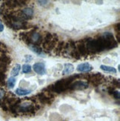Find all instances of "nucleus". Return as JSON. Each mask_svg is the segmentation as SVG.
I'll return each instance as SVG.
<instances>
[{
	"label": "nucleus",
	"instance_id": "obj_1",
	"mask_svg": "<svg viewBox=\"0 0 120 121\" xmlns=\"http://www.w3.org/2000/svg\"><path fill=\"white\" fill-rule=\"evenodd\" d=\"M33 71L39 75L46 74V68L44 62H36L33 66Z\"/></svg>",
	"mask_w": 120,
	"mask_h": 121
},
{
	"label": "nucleus",
	"instance_id": "obj_2",
	"mask_svg": "<svg viewBox=\"0 0 120 121\" xmlns=\"http://www.w3.org/2000/svg\"><path fill=\"white\" fill-rule=\"evenodd\" d=\"M76 70L79 72H82V73H86L89 72L93 70L92 65L88 62H84L81 63V64L78 65L76 67Z\"/></svg>",
	"mask_w": 120,
	"mask_h": 121
},
{
	"label": "nucleus",
	"instance_id": "obj_3",
	"mask_svg": "<svg viewBox=\"0 0 120 121\" xmlns=\"http://www.w3.org/2000/svg\"><path fill=\"white\" fill-rule=\"evenodd\" d=\"M74 70V66L70 63H65L64 64V69L62 71V74L67 75L71 73Z\"/></svg>",
	"mask_w": 120,
	"mask_h": 121
},
{
	"label": "nucleus",
	"instance_id": "obj_4",
	"mask_svg": "<svg viewBox=\"0 0 120 121\" xmlns=\"http://www.w3.org/2000/svg\"><path fill=\"white\" fill-rule=\"evenodd\" d=\"M100 68L102 70L105 71L106 72L108 73H116L117 71L114 67H111V66H108V65H102L100 66Z\"/></svg>",
	"mask_w": 120,
	"mask_h": 121
},
{
	"label": "nucleus",
	"instance_id": "obj_5",
	"mask_svg": "<svg viewBox=\"0 0 120 121\" xmlns=\"http://www.w3.org/2000/svg\"><path fill=\"white\" fill-rule=\"evenodd\" d=\"M29 48H30L31 51H32L33 52H34V53H35L36 54H37V55H39V56H40L44 57L45 54H44L43 52L40 50V48H38L37 46H35V45H32L29 46Z\"/></svg>",
	"mask_w": 120,
	"mask_h": 121
},
{
	"label": "nucleus",
	"instance_id": "obj_6",
	"mask_svg": "<svg viewBox=\"0 0 120 121\" xmlns=\"http://www.w3.org/2000/svg\"><path fill=\"white\" fill-rule=\"evenodd\" d=\"M15 92L19 96H25V95H28V94H30L31 91L27 90V89H23V88H17Z\"/></svg>",
	"mask_w": 120,
	"mask_h": 121
},
{
	"label": "nucleus",
	"instance_id": "obj_7",
	"mask_svg": "<svg viewBox=\"0 0 120 121\" xmlns=\"http://www.w3.org/2000/svg\"><path fill=\"white\" fill-rule=\"evenodd\" d=\"M20 69H21V65L19 64H17L15 65L14 67L13 68V69L11 71V73H10V74H11V76L13 77L17 76L19 74V73L20 71Z\"/></svg>",
	"mask_w": 120,
	"mask_h": 121
},
{
	"label": "nucleus",
	"instance_id": "obj_8",
	"mask_svg": "<svg viewBox=\"0 0 120 121\" xmlns=\"http://www.w3.org/2000/svg\"><path fill=\"white\" fill-rule=\"evenodd\" d=\"M16 81H17V80H16L15 77H10L8 79V82H7L8 88H13L14 86H15V84H16Z\"/></svg>",
	"mask_w": 120,
	"mask_h": 121
},
{
	"label": "nucleus",
	"instance_id": "obj_9",
	"mask_svg": "<svg viewBox=\"0 0 120 121\" xmlns=\"http://www.w3.org/2000/svg\"><path fill=\"white\" fill-rule=\"evenodd\" d=\"M31 69H32V67H31L29 64H25L22 65V72L25 73H30L31 71Z\"/></svg>",
	"mask_w": 120,
	"mask_h": 121
},
{
	"label": "nucleus",
	"instance_id": "obj_10",
	"mask_svg": "<svg viewBox=\"0 0 120 121\" xmlns=\"http://www.w3.org/2000/svg\"><path fill=\"white\" fill-rule=\"evenodd\" d=\"M23 13L25 15H26L27 17H30V16H32L33 13V10L30 8H25L23 10Z\"/></svg>",
	"mask_w": 120,
	"mask_h": 121
},
{
	"label": "nucleus",
	"instance_id": "obj_11",
	"mask_svg": "<svg viewBox=\"0 0 120 121\" xmlns=\"http://www.w3.org/2000/svg\"><path fill=\"white\" fill-rule=\"evenodd\" d=\"M39 34H33V41H36L38 39H39Z\"/></svg>",
	"mask_w": 120,
	"mask_h": 121
},
{
	"label": "nucleus",
	"instance_id": "obj_12",
	"mask_svg": "<svg viewBox=\"0 0 120 121\" xmlns=\"http://www.w3.org/2000/svg\"><path fill=\"white\" fill-rule=\"evenodd\" d=\"M39 4L41 5H46L48 4V1H39Z\"/></svg>",
	"mask_w": 120,
	"mask_h": 121
},
{
	"label": "nucleus",
	"instance_id": "obj_13",
	"mask_svg": "<svg viewBox=\"0 0 120 121\" xmlns=\"http://www.w3.org/2000/svg\"><path fill=\"white\" fill-rule=\"evenodd\" d=\"M4 91L2 90V89H0V99L4 97Z\"/></svg>",
	"mask_w": 120,
	"mask_h": 121
},
{
	"label": "nucleus",
	"instance_id": "obj_14",
	"mask_svg": "<svg viewBox=\"0 0 120 121\" xmlns=\"http://www.w3.org/2000/svg\"><path fill=\"white\" fill-rule=\"evenodd\" d=\"M3 30H4V25L2 23H0V32L3 31Z\"/></svg>",
	"mask_w": 120,
	"mask_h": 121
}]
</instances>
